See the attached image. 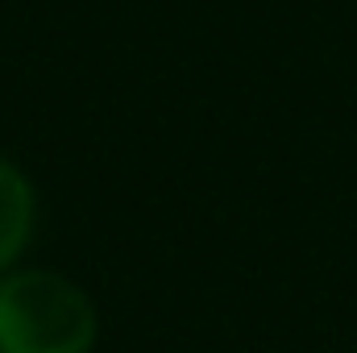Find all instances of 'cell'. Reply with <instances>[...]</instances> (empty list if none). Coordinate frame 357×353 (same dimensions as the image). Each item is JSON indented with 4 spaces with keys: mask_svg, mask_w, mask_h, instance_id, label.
Instances as JSON below:
<instances>
[{
    "mask_svg": "<svg viewBox=\"0 0 357 353\" xmlns=\"http://www.w3.org/2000/svg\"><path fill=\"white\" fill-rule=\"evenodd\" d=\"M96 312L88 295L46 270L0 283V353H88Z\"/></svg>",
    "mask_w": 357,
    "mask_h": 353,
    "instance_id": "1",
    "label": "cell"
},
{
    "mask_svg": "<svg viewBox=\"0 0 357 353\" xmlns=\"http://www.w3.org/2000/svg\"><path fill=\"white\" fill-rule=\"evenodd\" d=\"M29 220H33V191L17 167L0 158V270L21 254L29 237Z\"/></svg>",
    "mask_w": 357,
    "mask_h": 353,
    "instance_id": "2",
    "label": "cell"
}]
</instances>
